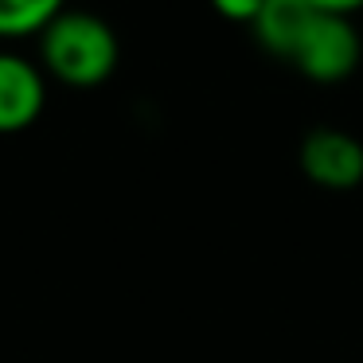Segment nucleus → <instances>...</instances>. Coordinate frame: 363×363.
<instances>
[{
	"mask_svg": "<svg viewBox=\"0 0 363 363\" xmlns=\"http://www.w3.org/2000/svg\"><path fill=\"white\" fill-rule=\"evenodd\" d=\"M43 71L74 90L102 86L118 71V35L94 12H59L40 35Z\"/></svg>",
	"mask_w": 363,
	"mask_h": 363,
	"instance_id": "f257e3e1",
	"label": "nucleus"
},
{
	"mask_svg": "<svg viewBox=\"0 0 363 363\" xmlns=\"http://www.w3.org/2000/svg\"><path fill=\"white\" fill-rule=\"evenodd\" d=\"M363 55V40L355 32L352 16H332V12H316V20L308 24V32L301 35L297 51L289 63L297 67L305 79L313 82H344L347 74L359 67Z\"/></svg>",
	"mask_w": 363,
	"mask_h": 363,
	"instance_id": "f03ea898",
	"label": "nucleus"
},
{
	"mask_svg": "<svg viewBox=\"0 0 363 363\" xmlns=\"http://www.w3.org/2000/svg\"><path fill=\"white\" fill-rule=\"evenodd\" d=\"M297 164L308 184L324 191H352L363 184V141L352 137L347 129H308L301 137Z\"/></svg>",
	"mask_w": 363,
	"mask_h": 363,
	"instance_id": "7ed1b4c3",
	"label": "nucleus"
},
{
	"mask_svg": "<svg viewBox=\"0 0 363 363\" xmlns=\"http://www.w3.org/2000/svg\"><path fill=\"white\" fill-rule=\"evenodd\" d=\"M48 102L43 71L28 59L0 51V133H20L35 125Z\"/></svg>",
	"mask_w": 363,
	"mask_h": 363,
	"instance_id": "20e7f679",
	"label": "nucleus"
},
{
	"mask_svg": "<svg viewBox=\"0 0 363 363\" xmlns=\"http://www.w3.org/2000/svg\"><path fill=\"white\" fill-rule=\"evenodd\" d=\"M316 12L320 9H313L308 0H266L258 20L250 24L254 40H258L269 55L293 59V51H297L301 35L308 32V24L316 20Z\"/></svg>",
	"mask_w": 363,
	"mask_h": 363,
	"instance_id": "39448f33",
	"label": "nucleus"
},
{
	"mask_svg": "<svg viewBox=\"0 0 363 363\" xmlns=\"http://www.w3.org/2000/svg\"><path fill=\"white\" fill-rule=\"evenodd\" d=\"M67 0H0V40L43 35V28L63 12Z\"/></svg>",
	"mask_w": 363,
	"mask_h": 363,
	"instance_id": "423d86ee",
	"label": "nucleus"
},
{
	"mask_svg": "<svg viewBox=\"0 0 363 363\" xmlns=\"http://www.w3.org/2000/svg\"><path fill=\"white\" fill-rule=\"evenodd\" d=\"M211 4H215V12H219V16L235 20V24H254L266 0H211Z\"/></svg>",
	"mask_w": 363,
	"mask_h": 363,
	"instance_id": "0eeeda50",
	"label": "nucleus"
},
{
	"mask_svg": "<svg viewBox=\"0 0 363 363\" xmlns=\"http://www.w3.org/2000/svg\"><path fill=\"white\" fill-rule=\"evenodd\" d=\"M308 4L320 12H332V16H352V12L363 9V0H308Z\"/></svg>",
	"mask_w": 363,
	"mask_h": 363,
	"instance_id": "6e6552de",
	"label": "nucleus"
}]
</instances>
